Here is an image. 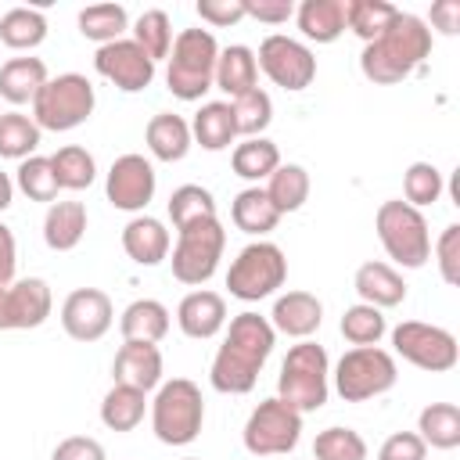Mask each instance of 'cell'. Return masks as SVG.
<instances>
[{"label": "cell", "instance_id": "obj_48", "mask_svg": "<svg viewBox=\"0 0 460 460\" xmlns=\"http://www.w3.org/2000/svg\"><path fill=\"white\" fill-rule=\"evenodd\" d=\"M424 456H428V446H424L420 435H413V431H395V435H388L385 446H381V453H377V460H424Z\"/></svg>", "mask_w": 460, "mask_h": 460}, {"label": "cell", "instance_id": "obj_11", "mask_svg": "<svg viewBox=\"0 0 460 460\" xmlns=\"http://www.w3.org/2000/svg\"><path fill=\"white\" fill-rule=\"evenodd\" d=\"M392 341H395V352L420 367V370H431V374H442V370H453L456 367V338L442 327H431V323H420V320H406L392 331Z\"/></svg>", "mask_w": 460, "mask_h": 460}, {"label": "cell", "instance_id": "obj_33", "mask_svg": "<svg viewBox=\"0 0 460 460\" xmlns=\"http://www.w3.org/2000/svg\"><path fill=\"white\" fill-rule=\"evenodd\" d=\"M277 219H280V212L273 208V201L266 198V190L248 187V190H241L234 198V223H237V230H244V234H266V230L277 226Z\"/></svg>", "mask_w": 460, "mask_h": 460}, {"label": "cell", "instance_id": "obj_18", "mask_svg": "<svg viewBox=\"0 0 460 460\" xmlns=\"http://www.w3.org/2000/svg\"><path fill=\"white\" fill-rule=\"evenodd\" d=\"M180 331L187 338H212L226 320V302L216 291H194L180 302Z\"/></svg>", "mask_w": 460, "mask_h": 460}, {"label": "cell", "instance_id": "obj_28", "mask_svg": "<svg viewBox=\"0 0 460 460\" xmlns=\"http://www.w3.org/2000/svg\"><path fill=\"white\" fill-rule=\"evenodd\" d=\"M169 331V313L162 302H151V298H140L133 302L126 313H122V334L126 341H162Z\"/></svg>", "mask_w": 460, "mask_h": 460}, {"label": "cell", "instance_id": "obj_13", "mask_svg": "<svg viewBox=\"0 0 460 460\" xmlns=\"http://www.w3.org/2000/svg\"><path fill=\"white\" fill-rule=\"evenodd\" d=\"M93 65H97V72H101L108 83H115V86L126 90V93H137V90L151 86V79H155V61H151L133 40L104 43V47L97 50Z\"/></svg>", "mask_w": 460, "mask_h": 460}, {"label": "cell", "instance_id": "obj_10", "mask_svg": "<svg viewBox=\"0 0 460 460\" xmlns=\"http://www.w3.org/2000/svg\"><path fill=\"white\" fill-rule=\"evenodd\" d=\"M298 431H302V413H295L280 399H266L252 410V417L244 424V449L255 456L288 453V449H295Z\"/></svg>", "mask_w": 460, "mask_h": 460}, {"label": "cell", "instance_id": "obj_34", "mask_svg": "<svg viewBox=\"0 0 460 460\" xmlns=\"http://www.w3.org/2000/svg\"><path fill=\"white\" fill-rule=\"evenodd\" d=\"M43 36H47V22L40 11L14 7L0 18V43L11 50H29V47L43 43Z\"/></svg>", "mask_w": 460, "mask_h": 460}, {"label": "cell", "instance_id": "obj_40", "mask_svg": "<svg viewBox=\"0 0 460 460\" xmlns=\"http://www.w3.org/2000/svg\"><path fill=\"white\" fill-rule=\"evenodd\" d=\"M316 460H367V442L352 428H327L313 442Z\"/></svg>", "mask_w": 460, "mask_h": 460}, {"label": "cell", "instance_id": "obj_41", "mask_svg": "<svg viewBox=\"0 0 460 460\" xmlns=\"http://www.w3.org/2000/svg\"><path fill=\"white\" fill-rule=\"evenodd\" d=\"M50 169L58 176V187H68V190H83L93 183V158L86 155V147H61L54 158H50Z\"/></svg>", "mask_w": 460, "mask_h": 460}, {"label": "cell", "instance_id": "obj_43", "mask_svg": "<svg viewBox=\"0 0 460 460\" xmlns=\"http://www.w3.org/2000/svg\"><path fill=\"white\" fill-rule=\"evenodd\" d=\"M133 43L151 58H165L169 54V43H172V29H169V14L165 11H144L137 29H133Z\"/></svg>", "mask_w": 460, "mask_h": 460}, {"label": "cell", "instance_id": "obj_9", "mask_svg": "<svg viewBox=\"0 0 460 460\" xmlns=\"http://www.w3.org/2000/svg\"><path fill=\"white\" fill-rule=\"evenodd\" d=\"M395 385V359L385 349L363 345L338 359V392L345 402H367Z\"/></svg>", "mask_w": 460, "mask_h": 460}, {"label": "cell", "instance_id": "obj_26", "mask_svg": "<svg viewBox=\"0 0 460 460\" xmlns=\"http://www.w3.org/2000/svg\"><path fill=\"white\" fill-rule=\"evenodd\" d=\"M147 147L155 151V158L162 162H180L190 147V126L172 115V111H162L147 122Z\"/></svg>", "mask_w": 460, "mask_h": 460}, {"label": "cell", "instance_id": "obj_15", "mask_svg": "<svg viewBox=\"0 0 460 460\" xmlns=\"http://www.w3.org/2000/svg\"><path fill=\"white\" fill-rule=\"evenodd\" d=\"M155 194V169L140 155H122L108 169V201L122 212H137Z\"/></svg>", "mask_w": 460, "mask_h": 460}, {"label": "cell", "instance_id": "obj_7", "mask_svg": "<svg viewBox=\"0 0 460 460\" xmlns=\"http://www.w3.org/2000/svg\"><path fill=\"white\" fill-rule=\"evenodd\" d=\"M226 234L219 219H198L180 230V244L172 248V277L180 284H205L216 273Z\"/></svg>", "mask_w": 460, "mask_h": 460}, {"label": "cell", "instance_id": "obj_53", "mask_svg": "<svg viewBox=\"0 0 460 460\" xmlns=\"http://www.w3.org/2000/svg\"><path fill=\"white\" fill-rule=\"evenodd\" d=\"M431 22H435V29H442L446 36H456V32H460V4H456V0H438V4L431 7Z\"/></svg>", "mask_w": 460, "mask_h": 460}, {"label": "cell", "instance_id": "obj_21", "mask_svg": "<svg viewBox=\"0 0 460 460\" xmlns=\"http://www.w3.org/2000/svg\"><path fill=\"white\" fill-rule=\"evenodd\" d=\"M356 291H359L363 305H374V309H381V305H399V302L406 298L402 277H399L392 266H385V262H363V266L356 270Z\"/></svg>", "mask_w": 460, "mask_h": 460}, {"label": "cell", "instance_id": "obj_54", "mask_svg": "<svg viewBox=\"0 0 460 460\" xmlns=\"http://www.w3.org/2000/svg\"><path fill=\"white\" fill-rule=\"evenodd\" d=\"M14 277V234L0 223V288H7Z\"/></svg>", "mask_w": 460, "mask_h": 460}, {"label": "cell", "instance_id": "obj_14", "mask_svg": "<svg viewBox=\"0 0 460 460\" xmlns=\"http://www.w3.org/2000/svg\"><path fill=\"white\" fill-rule=\"evenodd\" d=\"M50 316V288L36 277L0 288V331H29Z\"/></svg>", "mask_w": 460, "mask_h": 460}, {"label": "cell", "instance_id": "obj_4", "mask_svg": "<svg viewBox=\"0 0 460 460\" xmlns=\"http://www.w3.org/2000/svg\"><path fill=\"white\" fill-rule=\"evenodd\" d=\"M90 111H93V86H90L86 75H75V72L47 79L40 86V93L32 97L36 126L54 129V133L83 126L90 119Z\"/></svg>", "mask_w": 460, "mask_h": 460}, {"label": "cell", "instance_id": "obj_29", "mask_svg": "<svg viewBox=\"0 0 460 460\" xmlns=\"http://www.w3.org/2000/svg\"><path fill=\"white\" fill-rule=\"evenodd\" d=\"M226 345H234L237 352H244V356L266 363V356L273 352V327H270L259 313H241V316H234V323H230Z\"/></svg>", "mask_w": 460, "mask_h": 460}, {"label": "cell", "instance_id": "obj_36", "mask_svg": "<svg viewBox=\"0 0 460 460\" xmlns=\"http://www.w3.org/2000/svg\"><path fill=\"white\" fill-rule=\"evenodd\" d=\"M392 18H395V7L385 0H349L345 4V25L367 43H374L388 29Z\"/></svg>", "mask_w": 460, "mask_h": 460}, {"label": "cell", "instance_id": "obj_30", "mask_svg": "<svg viewBox=\"0 0 460 460\" xmlns=\"http://www.w3.org/2000/svg\"><path fill=\"white\" fill-rule=\"evenodd\" d=\"M194 137H198V144H201L205 151H223V147H230L234 137H237L230 104H223V101L205 104V108L198 111V119H194Z\"/></svg>", "mask_w": 460, "mask_h": 460}, {"label": "cell", "instance_id": "obj_39", "mask_svg": "<svg viewBox=\"0 0 460 460\" xmlns=\"http://www.w3.org/2000/svg\"><path fill=\"white\" fill-rule=\"evenodd\" d=\"M126 29V11L119 4H93L79 14V32L86 40H97V43H115L119 32Z\"/></svg>", "mask_w": 460, "mask_h": 460}, {"label": "cell", "instance_id": "obj_17", "mask_svg": "<svg viewBox=\"0 0 460 460\" xmlns=\"http://www.w3.org/2000/svg\"><path fill=\"white\" fill-rule=\"evenodd\" d=\"M115 385L137 388V392H151L162 377V352L151 341H126L115 356Z\"/></svg>", "mask_w": 460, "mask_h": 460}, {"label": "cell", "instance_id": "obj_52", "mask_svg": "<svg viewBox=\"0 0 460 460\" xmlns=\"http://www.w3.org/2000/svg\"><path fill=\"white\" fill-rule=\"evenodd\" d=\"M54 460H104V449L93 442V438H65L58 449H54Z\"/></svg>", "mask_w": 460, "mask_h": 460}, {"label": "cell", "instance_id": "obj_47", "mask_svg": "<svg viewBox=\"0 0 460 460\" xmlns=\"http://www.w3.org/2000/svg\"><path fill=\"white\" fill-rule=\"evenodd\" d=\"M18 187L32 198V201H54L58 198V176H54V169H50V158H29V162H22V169H18Z\"/></svg>", "mask_w": 460, "mask_h": 460}, {"label": "cell", "instance_id": "obj_44", "mask_svg": "<svg viewBox=\"0 0 460 460\" xmlns=\"http://www.w3.org/2000/svg\"><path fill=\"white\" fill-rule=\"evenodd\" d=\"M230 111H234L237 133H248V137L262 133V129L270 126V119H273V104H270V97H266L259 86L248 90V93H241V97L230 104Z\"/></svg>", "mask_w": 460, "mask_h": 460}, {"label": "cell", "instance_id": "obj_55", "mask_svg": "<svg viewBox=\"0 0 460 460\" xmlns=\"http://www.w3.org/2000/svg\"><path fill=\"white\" fill-rule=\"evenodd\" d=\"M11 194H14V187H11V180H7V172H0V212L11 205Z\"/></svg>", "mask_w": 460, "mask_h": 460}, {"label": "cell", "instance_id": "obj_12", "mask_svg": "<svg viewBox=\"0 0 460 460\" xmlns=\"http://www.w3.org/2000/svg\"><path fill=\"white\" fill-rule=\"evenodd\" d=\"M259 65L284 90H305L316 75V58L288 36H266L259 47Z\"/></svg>", "mask_w": 460, "mask_h": 460}, {"label": "cell", "instance_id": "obj_51", "mask_svg": "<svg viewBox=\"0 0 460 460\" xmlns=\"http://www.w3.org/2000/svg\"><path fill=\"white\" fill-rule=\"evenodd\" d=\"M244 14L270 22V25H280L291 18V0H244Z\"/></svg>", "mask_w": 460, "mask_h": 460}, {"label": "cell", "instance_id": "obj_42", "mask_svg": "<svg viewBox=\"0 0 460 460\" xmlns=\"http://www.w3.org/2000/svg\"><path fill=\"white\" fill-rule=\"evenodd\" d=\"M40 144V126L25 115H0V158H25Z\"/></svg>", "mask_w": 460, "mask_h": 460}, {"label": "cell", "instance_id": "obj_32", "mask_svg": "<svg viewBox=\"0 0 460 460\" xmlns=\"http://www.w3.org/2000/svg\"><path fill=\"white\" fill-rule=\"evenodd\" d=\"M420 442L435 449H456L460 446V410L453 402H431L420 413Z\"/></svg>", "mask_w": 460, "mask_h": 460}, {"label": "cell", "instance_id": "obj_31", "mask_svg": "<svg viewBox=\"0 0 460 460\" xmlns=\"http://www.w3.org/2000/svg\"><path fill=\"white\" fill-rule=\"evenodd\" d=\"M266 198L273 201V208L284 216V212H295L305 205L309 198V176L302 165H277L270 172V187H266Z\"/></svg>", "mask_w": 460, "mask_h": 460}, {"label": "cell", "instance_id": "obj_5", "mask_svg": "<svg viewBox=\"0 0 460 460\" xmlns=\"http://www.w3.org/2000/svg\"><path fill=\"white\" fill-rule=\"evenodd\" d=\"M205 420V402H201V388L187 377H172L169 385H162L158 399H155V435L165 446H187L198 438Z\"/></svg>", "mask_w": 460, "mask_h": 460}, {"label": "cell", "instance_id": "obj_25", "mask_svg": "<svg viewBox=\"0 0 460 460\" xmlns=\"http://www.w3.org/2000/svg\"><path fill=\"white\" fill-rule=\"evenodd\" d=\"M298 29L316 43L338 40L345 32V4L341 0H305L298 7Z\"/></svg>", "mask_w": 460, "mask_h": 460}, {"label": "cell", "instance_id": "obj_2", "mask_svg": "<svg viewBox=\"0 0 460 460\" xmlns=\"http://www.w3.org/2000/svg\"><path fill=\"white\" fill-rule=\"evenodd\" d=\"M216 61H219L216 36L205 29H183L172 43V61H169V75H165L169 90L180 101H198L205 90H212Z\"/></svg>", "mask_w": 460, "mask_h": 460}, {"label": "cell", "instance_id": "obj_8", "mask_svg": "<svg viewBox=\"0 0 460 460\" xmlns=\"http://www.w3.org/2000/svg\"><path fill=\"white\" fill-rule=\"evenodd\" d=\"M284 277H288V262H284V252L277 248V244H248L237 259H234V266H230V273H226V288H230V295L234 298H241V302H259V298H266L270 291H277L280 284H284Z\"/></svg>", "mask_w": 460, "mask_h": 460}, {"label": "cell", "instance_id": "obj_19", "mask_svg": "<svg viewBox=\"0 0 460 460\" xmlns=\"http://www.w3.org/2000/svg\"><path fill=\"white\" fill-rule=\"evenodd\" d=\"M259 370H262L259 359L237 352L234 345H223L216 352V363H212V388L216 392H226V395H244V392L255 388Z\"/></svg>", "mask_w": 460, "mask_h": 460}, {"label": "cell", "instance_id": "obj_35", "mask_svg": "<svg viewBox=\"0 0 460 460\" xmlns=\"http://www.w3.org/2000/svg\"><path fill=\"white\" fill-rule=\"evenodd\" d=\"M101 420L111 431H133L144 420V392L126 388V385H115L104 395V402H101Z\"/></svg>", "mask_w": 460, "mask_h": 460}, {"label": "cell", "instance_id": "obj_3", "mask_svg": "<svg viewBox=\"0 0 460 460\" xmlns=\"http://www.w3.org/2000/svg\"><path fill=\"white\" fill-rule=\"evenodd\" d=\"M277 392H280V402L291 406L295 413L320 410L327 402V352H323V345H313V341L295 345L280 367Z\"/></svg>", "mask_w": 460, "mask_h": 460}, {"label": "cell", "instance_id": "obj_23", "mask_svg": "<svg viewBox=\"0 0 460 460\" xmlns=\"http://www.w3.org/2000/svg\"><path fill=\"white\" fill-rule=\"evenodd\" d=\"M122 248H126V255H129L133 262L155 266V262H162L165 252H169V234H165V226H162L158 219H133V223H126V230H122Z\"/></svg>", "mask_w": 460, "mask_h": 460}, {"label": "cell", "instance_id": "obj_46", "mask_svg": "<svg viewBox=\"0 0 460 460\" xmlns=\"http://www.w3.org/2000/svg\"><path fill=\"white\" fill-rule=\"evenodd\" d=\"M402 190H406V205H431L438 201L442 194V172L431 165V162H413L406 169V180H402Z\"/></svg>", "mask_w": 460, "mask_h": 460}, {"label": "cell", "instance_id": "obj_6", "mask_svg": "<svg viewBox=\"0 0 460 460\" xmlns=\"http://www.w3.org/2000/svg\"><path fill=\"white\" fill-rule=\"evenodd\" d=\"M377 237H381L385 252H388L395 262L410 266V270L424 266L428 255H431L428 223H424V216H420L413 205H406V201H385V205L377 208Z\"/></svg>", "mask_w": 460, "mask_h": 460}, {"label": "cell", "instance_id": "obj_27", "mask_svg": "<svg viewBox=\"0 0 460 460\" xmlns=\"http://www.w3.org/2000/svg\"><path fill=\"white\" fill-rule=\"evenodd\" d=\"M255 79H259V65H255V54L248 47H226L216 61V83L219 90L241 97L248 90H255Z\"/></svg>", "mask_w": 460, "mask_h": 460}, {"label": "cell", "instance_id": "obj_50", "mask_svg": "<svg viewBox=\"0 0 460 460\" xmlns=\"http://www.w3.org/2000/svg\"><path fill=\"white\" fill-rule=\"evenodd\" d=\"M198 14L212 25H234L244 18V0H198Z\"/></svg>", "mask_w": 460, "mask_h": 460}, {"label": "cell", "instance_id": "obj_49", "mask_svg": "<svg viewBox=\"0 0 460 460\" xmlns=\"http://www.w3.org/2000/svg\"><path fill=\"white\" fill-rule=\"evenodd\" d=\"M438 270L446 284H460V226H446L438 237Z\"/></svg>", "mask_w": 460, "mask_h": 460}, {"label": "cell", "instance_id": "obj_1", "mask_svg": "<svg viewBox=\"0 0 460 460\" xmlns=\"http://www.w3.org/2000/svg\"><path fill=\"white\" fill-rule=\"evenodd\" d=\"M431 54V32L424 29V22L417 14H402L395 11V18L388 22V29L363 47V75L370 83L392 86L399 79H406L424 58Z\"/></svg>", "mask_w": 460, "mask_h": 460}, {"label": "cell", "instance_id": "obj_16", "mask_svg": "<svg viewBox=\"0 0 460 460\" xmlns=\"http://www.w3.org/2000/svg\"><path fill=\"white\" fill-rule=\"evenodd\" d=\"M61 323L75 341H97L111 327V298L97 288H79L61 305Z\"/></svg>", "mask_w": 460, "mask_h": 460}, {"label": "cell", "instance_id": "obj_45", "mask_svg": "<svg viewBox=\"0 0 460 460\" xmlns=\"http://www.w3.org/2000/svg\"><path fill=\"white\" fill-rule=\"evenodd\" d=\"M341 334L345 341H352L356 349L363 345H377V338L385 334V316L374 305H352L341 316Z\"/></svg>", "mask_w": 460, "mask_h": 460}, {"label": "cell", "instance_id": "obj_24", "mask_svg": "<svg viewBox=\"0 0 460 460\" xmlns=\"http://www.w3.org/2000/svg\"><path fill=\"white\" fill-rule=\"evenodd\" d=\"M47 83V65L40 58H11L0 68V93L11 104H25L40 93V86Z\"/></svg>", "mask_w": 460, "mask_h": 460}, {"label": "cell", "instance_id": "obj_38", "mask_svg": "<svg viewBox=\"0 0 460 460\" xmlns=\"http://www.w3.org/2000/svg\"><path fill=\"white\" fill-rule=\"evenodd\" d=\"M277 165H280V151H277V144H270L262 137L259 140H244L234 151V172L244 176V180H262Z\"/></svg>", "mask_w": 460, "mask_h": 460}, {"label": "cell", "instance_id": "obj_22", "mask_svg": "<svg viewBox=\"0 0 460 460\" xmlns=\"http://www.w3.org/2000/svg\"><path fill=\"white\" fill-rule=\"evenodd\" d=\"M86 234V208L79 201H54L43 219V237L54 252H72Z\"/></svg>", "mask_w": 460, "mask_h": 460}, {"label": "cell", "instance_id": "obj_20", "mask_svg": "<svg viewBox=\"0 0 460 460\" xmlns=\"http://www.w3.org/2000/svg\"><path fill=\"white\" fill-rule=\"evenodd\" d=\"M323 320V305L316 302V295L309 291H288L284 298H277L273 305V323L277 331L291 334V338H309Z\"/></svg>", "mask_w": 460, "mask_h": 460}, {"label": "cell", "instance_id": "obj_37", "mask_svg": "<svg viewBox=\"0 0 460 460\" xmlns=\"http://www.w3.org/2000/svg\"><path fill=\"white\" fill-rule=\"evenodd\" d=\"M169 216H172V226L183 230L187 223H198V219H216V201L205 187H176L172 198H169Z\"/></svg>", "mask_w": 460, "mask_h": 460}]
</instances>
